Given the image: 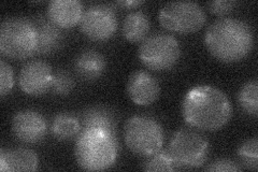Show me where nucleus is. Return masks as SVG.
Returning <instances> with one entry per match:
<instances>
[{
    "instance_id": "nucleus-1",
    "label": "nucleus",
    "mask_w": 258,
    "mask_h": 172,
    "mask_svg": "<svg viewBox=\"0 0 258 172\" xmlns=\"http://www.w3.org/2000/svg\"><path fill=\"white\" fill-rule=\"evenodd\" d=\"M182 114L190 127L216 132L228 124L232 108L228 97L221 89L211 85H198L185 95Z\"/></svg>"
},
{
    "instance_id": "nucleus-2",
    "label": "nucleus",
    "mask_w": 258,
    "mask_h": 172,
    "mask_svg": "<svg viewBox=\"0 0 258 172\" xmlns=\"http://www.w3.org/2000/svg\"><path fill=\"white\" fill-rule=\"evenodd\" d=\"M205 44L217 61L225 64L238 63L251 53L254 46V32L243 21L220 19L208 27Z\"/></svg>"
},
{
    "instance_id": "nucleus-3",
    "label": "nucleus",
    "mask_w": 258,
    "mask_h": 172,
    "mask_svg": "<svg viewBox=\"0 0 258 172\" xmlns=\"http://www.w3.org/2000/svg\"><path fill=\"white\" fill-rule=\"evenodd\" d=\"M78 166L86 171L111 168L117 157L116 136L99 128H84L75 146Z\"/></svg>"
},
{
    "instance_id": "nucleus-4",
    "label": "nucleus",
    "mask_w": 258,
    "mask_h": 172,
    "mask_svg": "<svg viewBox=\"0 0 258 172\" xmlns=\"http://www.w3.org/2000/svg\"><path fill=\"white\" fill-rule=\"evenodd\" d=\"M37 29L31 21L22 16L6 19L0 27V51L6 57L25 60L37 53Z\"/></svg>"
},
{
    "instance_id": "nucleus-5",
    "label": "nucleus",
    "mask_w": 258,
    "mask_h": 172,
    "mask_svg": "<svg viewBox=\"0 0 258 172\" xmlns=\"http://www.w3.org/2000/svg\"><path fill=\"white\" fill-rule=\"evenodd\" d=\"M124 141L129 151L138 156L148 158L163 147V128L153 118L133 117L125 124Z\"/></svg>"
},
{
    "instance_id": "nucleus-6",
    "label": "nucleus",
    "mask_w": 258,
    "mask_h": 172,
    "mask_svg": "<svg viewBox=\"0 0 258 172\" xmlns=\"http://www.w3.org/2000/svg\"><path fill=\"white\" fill-rule=\"evenodd\" d=\"M168 153L176 168H199L206 162L210 152L207 138L188 129H181L173 135L169 143Z\"/></svg>"
},
{
    "instance_id": "nucleus-7",
    "label": "nucleus",
    "mask_w": 258,
    "mask_h": 172,
    "mask_svg": "<svg viewBox=\"0 0 258 172\" xmlns=\"http://www.w3.org/2000/svg\"><path fill=\"white\" fill-rule=\"evenodd\" d=\"M138 55L141 63L149 69L167 71L180 60L181 47L172 35L158 32L142 41Z\"/></svg>"
},
{
    "instance_id": "nucleus-8",
    "label": "nucleus",
    "mask_w": 258,
    "mask_h": 172,
    "mask_svg": "<svg viewBox=\"0 0 258 172\" xmlns=\"http://www.w3.org/2000/svg\"><path fill=\"white\" fill-rule=\"evenodd\" d=\"M158 20L160 25L168 30L191 34L203 28L207 16L201 6L196 3L174 2L161 8Z\"/></svg>"
},
{
    "instance_id": "nucleus-9",
    "label": "nucleus",
    "mask_w": 258,
    "mask_h": 172,
    "mask_svg": "<svg viewBox=\"0 0 258 172\" xmlns=\"http://www.w3.org/2000/svg\"><path fill=\"white\" fill-rule=\"evenodd\" d=\"M117 18L114 8L109 5H93L84 11L80 22L83 35L93 41H107L115 35Z\"/></svg>"
},
{
    "instance_id": "nucleus-10",
    "label": "nucleus",
    "mask_w": 258,
    "mask_h": 172,
    "mask_svg": "<svg viewBox=\"0 0 258 172\" xmlns=\"http://www.w3.org/2000/svg\"><path fill=\"white\" fill-rule=\"evenodd\" d=\"M11 128L16 140L26 144H35L45 138L47 123L42 114L26 109L14 114Z\"/></svg>"
},
{
    "instance_id": "nucleus-11",
    "label": "nucleus",
    "mask_w": 258,
    "mask_h": 172,
    "mask_svg": "<svg viewBox=\"0 0 258 172\" xmlns=\"http://www.w3.org/2000/svg\"><path fill=\"white\" fill-rule=\"evenodd\" d=\"M53 75L54 72L46 63L31 61L22 67L19 85L22 91L29 96H42L51 91Z\"/></svg>"
},
{
    "instance_id": "nucleus-12",
    "label": "nucleus",
    "mask_w": 258,
    "mask_h": 172,
    "mask_svg": "<svg viewBox=\"0 0 258 172\" xmlns=\"http://www.w3.org/2000/svg\"><path fill=\"white\" fill-rule=\"evenodd\" d=\"M126 89L132 101L143 106L154 103L160 95L158 81L144 70L135 71L128 78Z\"/></svg>"
},
{
    "instance_id": "nucleus-13",
    "label": "nucleus",
    "mask_w": 258,
    "mask_h": 172,
    "mask_svg": "<svg viewBox=\"0 0 258 172\" xmlns=\"http://www.w3.org/2000/svg\"><path fill=\"white\" fill-rule=\"evenodd\" d=\"M83 13V5L79 0H53L47 6L48 20L60 29L77 26Z\"/></svg>"
},
{
    "instance_id": "nucleus-14",
    "label": "nucleus",
    "mask_w": 258,
    "mask_h": 172,
    "mask_svg": "<svg viewBox=\"0 0 258 172\" xmlns=\"http://www.w3.org/2000/svg\"><path fill=\"white\" fill-rule=\"evenodd\" d=\"M39 167V158L36 152L25 147L0 151V171H36Z\"/></svg>"
},
{
    "instance_id": "nucleus-15",
    "label": "nucleus",
    "mask_w": 258,
    "mask_h": 172,
    "mask_svg": "<svg viewBox=\"0 0 258 172\" xmlns=\"http://www.w3.org/2000/svg\"><path fill=\"white\" fill-rule=\"evenodd\" d=\"M34 24L38 37L36 54L48 55L59 50L63 42V36L60 28L54 25L48 18H43V16L35 19Z\"/></svg>"
},
{
    "instance_id": "nucleus-16",
    "label": "nucleus",
    "mask_w": 258,
    "mask_h": 172,
    "mask_svg": "<svg viewBox=\"0 0 258 172\" xmlns=\"http://www.w3.org/2000/svg\"><path fill=\"white\" fill-rule=\"evenodd\" d=\"M107 68V61L101 53L95 50H85L75 62V70L78 76L85 81L99 79Z\"/></svg>"
},
{
    "instance_id": "nucleus-17",
    "label": "nucleus",
    "mask_w": 258,
    "mask_h": 172,
    "mask_svg": "<svg viewBox=\"0 0 258 172\" xmlns=\"http://www.w3.org/2000/svg\"><path fill=\"white\" fill-rule=\"evenodd\" d=\"M81 125L84 128H99L116 136V118L106 106L95 105L87 108L81 116Z\"/></svg>"
},
{
    "instance_id": "nucleus-18",
    "label": "nucleus",
    "mask_w": 258,
    "mask_h": 172,
    "mask_svg": "<svg viewBox=\"0 0 258 172\" xmlns=\"http://www.w3.org/2000/svg\"><path fill=\"white\" fill-rule=\"evenodd\" d=\"M150 27L149 16L142 11H135L129 13L123 22V36L129 42H142L147 38Z\"/></svg>"
},
{
    "instance_id": "nucleus-19",
    "label": "nucleus",
    "mask_w": 258,
    "mask_h": 172,
    "mask_svg": "<svg viewBox=\"0 0 258 172\" xmlns=\"http://www.w3.org/2000/svg\"><path fill=\"white\" fill-rule=\"evenodd\" d=\"M80 121L72 114L60 113L56 116L52 123V134L59 141H69L81 133Z\"/></svg>"
},
{
    "instance_id": "nucleus-20",
    "label": "nucleus",
    "mask_w": 258,
    "mask_h": 172,
    "mask_svg": "<svg viewBox=\"0 0 258 172\" xmlns=\"http://www.w3.org/2000/svg\"><path fill=\"white\" fill-rule=\"evenodd\" d=\"M238 102L248 116L257 117L258 112V84L256 80L246 82L238 93Z\"/></svg>"
},
{
    "instance_id": "nucleus-21",
    "label": "nucleus",
    "mask_w": 258,
    "mask_h": 172,
    "mask_svg": "<svg viewBox=\"0 0 258 172\" xmlns=\"http://www.w3.org/2000/svg\"><path fill=\"white\" fill-rule=\"evenodd\" d=\"M238 158L245 168L257 170L258 168V141L257 138L247 139L238 149Z\"/></svg>"
},
{
    "instance_id": "nucleus-22",
    "label": "nucleus",
    "mask_w": 258,
    "mask_h": 172,
    "mask_svg": "<svg viewBox=\"0 0 258 172\" xmlns=\"http://www.w3.org/2000/svg\"><path fill=\"white\" fill-rule=\"evenodd\" d=\"M142 169L144 171H174L176 170L175 163L173 162L170 154L168 151H159L152 156L148 157V159L143 162Z\"/></svg>"
},
{
    "instance_id": "nucleus-23",
    "label": "nucleus",
    "mask_w": 258,
    "mask_h": 172,
    "mask_svg": "<svg viewBox=\"0 0 258 172\" xmlns=\"http://www.w3.org/2000/svg\"><path fill=\"white\" fill-rule=\"evenodd\" d=\"M75 88V80L69 72L63 69H58L54 72L51 91L57 96H68Z\"/></svg>"
},
{
    "instance_id": "nucleus-24",
    "label": "nucleus",
    "mask_w": 258,
    "mask_h": 172,
    "mask_svg": "<svg viewBox=\"0 0 258 172\" xmlns=\"http://www.w3.org/2000/svg\"><path fill=\"white\" fill-rule=\"evenodd\" d=\"M14 85V73L9 64L0 61V96L5 97L9 94Z\"/></svg>"
},
{
    "instance_id": "nucleus-25",
    "label": "nucleus",
    "mask_w": 258,
    "mask_h": 172,
    "mask_svg": "<svg viewBox=\"0 0 258 172\" xmlns=\"http://www.w3.org/2000/svg\"><path fill=\"white\" fill-rule=\"evenodd\" d=\"M238 3L232 2V0H214V2H210L208 4V8L210 12L213 14L226 15L235 9Z\"/></svg>"
},
{
    "instance_id": "nucleus-26",
    "label": "nucleus",
    "mask_w": 258,
    "mask_h": 172,
    "mask_svg": "<svg viewBox=\"0 0 258 172\" xmlns=\"http://www.w3.org/2000/svg\"><path fill=\"white\" fill-rule=\"evenodd\" d=\"M207 171H213V172H237L241 171L242 168L236 163L235 161L229 159H217L213 162L210 163L208 167H206Z\"/></svg>"
},
{
    "instance_id": "nucleus-27",
    "label": "nucleus",
    "mask_w": 258,
    "mask_h": 172,
    "mask_svg": "<svg viewBox=\"0 0 258 172\" xmlns=\"http://www.w3.org/2000/svg\"><path fill=\"white\" fill-rule=\"evenodd\" d=\"M143 2H118L117 5L122 6V7H128V8H132V7H136V6H139L142 5Z\"/></svg>"
}]
</instances>
